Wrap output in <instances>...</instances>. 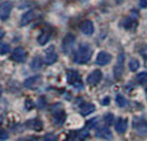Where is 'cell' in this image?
I'll return each instance as SVG.
<instances>
[{"mask_svg":"<svg viewBox=\"0 0 147 141\" xmlns=\"http://www.w3.org/2000/svg\"><path fill=\"white\" fill-rule=\"evenodd\" d=\"M93 55V50L91 46L86 43L81 44L79 48L76 50L75 55H74V61L78 64H84L88 62Z\"/></svg>","mask_w":147,"mask_h":141,"instance_id":"cell-1","label":"cell"},{"mask_svg":"<svg viewBox=\"0 0 147 141\" xmlns=\"http://www.w3.org/2000/svg\"><path fill=\"white\" fill-rule=\"evenodd\" d=\"M67 81H68L69 85H74V87L77 88V89L83 88L82 79H81L79 73L76 72V70H69V72L67 73Z\"/></svg>","mask_w":147,"mask_h":141,"instance_id":"cell-2","label":"cell"},{"mask_svg":"<svg viewBox=\"0 0 147 141\" xmlns=\"http://www.w3.org/2000/svg\"><path fill=\"white\" fill-rule=\"evenodd\" d=\"M12 9H13L12 1H4L0 4V19L7 20L11 15Z\"/></svg>","mask_w":147,"mask_h":141,"instance_id":"cell-3","label":"cell"},{"mask_svg":"<svg viewBox=\"0 0 147 141\" xmlns=\"http://www.w3.org/2000/svg\"><path fill=\"white\" fill-rule=\"evenodd\" d=\"M124 62H125V55L124 54H119L117 58L116 64L114 66V77L115 78H121V76L124 73Z\"/></svg>","mask_w":147,"mask_h":141,"instance_id":"cell-4","label":"cell"},{"mask_svg":"<svg viewBox=\"0 0 147 141\" xmlns=\"http://www.w3.org/2000/svg\"><path fill=\"white\" fill-rule=\"evenodd\" d=\"M75 41H76V39H75V37H74L73 34H67L66 37L63 39L62 48L64 54H69L71 52L74 44H75Z\"/></svg>","mask_w":147,"mask_h":141,"instance_id":"cell-5","label":"cell"},{"mask_svg":"<svg viewBox=\"0 0 147 141\" xmlns=\"http://www.w3.org/2000/svg\"><path fill=\"white\" fill-rule=\"evenodd\" d=\"M101 78H102V73H101V70H93L92 73L88 76V78H86V81H88V85H98V83L100 82Z\"/></svg>","mask_w":147,"mask_h":141,"instance_id":"cell-6","label":"cell"},{"mask_svg":"<svg viewBox=\"0 0 147 141\" xmlns=\"http://www.w3.org/2000/svg\"><path fill=\"white\" fill-rule=\"evenodd\" d=\"M12 59L16 62H24L27 59V52L22 47H17L12 52Z\"/></svg>","mask_w":147,"mask_h":141,"instance_id":"cell-7","label":"cell"},{"mask_svg":"<svg viewBox=\"0 0 147 141\" xmlns=\"http://www.w3.org/2000/svg\"><path fill=\"white\" fill-rule=\"evenodd\" d=\"M111 60H112V56H111L109 52H100L99 54L97 55V58H96V63L98 64V65L105 66V65H107L108 63H110Z\"/></svg>","mask_w":147,"mask_h":141,"instance_id":"cell-8","label":"cell"},{"mask_svg":"<svg viewBox=\"0 0 147 141\" xmlns=\"http://www.w3.org/2000/svg\"><path fill=\"white\" fill-rule=\"evenodd\" d=\"M46 63L47 64H53L58 60V54L55 52V46H50L46 49Z\"/></svg>","mask_w":147,"mask_h":141,"instance_id":"cell-9","label":"cell"},{"mask_svg":"<svg viewBox=\"0 0 147 141\" xmlns=\"http://www.w3.org/2000/svg\"><path fill=\"white\" fill-rule=\"evenodd\" d=\"M80 30L86 35H91L94 33V24L91 20H84L81 22Z\"/></svg>","mask_w":147,"mask_h":141,"instance_id":"cell-10","label":"cell"},{"mask_svg":"<svg viewBox=\"0 0 147 141\" xmlns=\"http://www.w3.org/2000/svg\"><path fill=\"white\" fill-rule=\"evenodd\" d=\"M127 119H123V118H118L115 123V130L118 134H124L127 129Z\"/></svg>","mask_w":147,"mask_h":141,"instance_id":"cell-11","label":"cell"},{"mask_svg":"<svg viewBox=\"0 0 147 141\" xmlns=\"http://www.w3.org/2000/svg\"><path fill=\"white\" fill-rule=\"evenodd\" d=\"M26 126L30 129L33 130H40L43 128V122L40 119H32L26 123Z\"/></svg>","mask_w":147,"mask_h":141,"instance_id":"cell-12","label":"cell"},{"mask_svg":"<svg viewBox=\"0 0 147 141\" xmlns=\"http://www.w3.org/2000/svg\"><path fill=\"white\" fill-rule=\"evenodd\" d=\"M40 76H34V77L28 78L26 81L24 82V87L28 89H34L38 83H40Z\"/></svg>","mask_w":147,"mask_h":141,"instance_id":"cell-13","label":"cell"},{"mask_svg":"<svg viewBox=\"0 0 147 141\" xmlns=\"http://www.w3.org/2000/svg\"><path fill=\"white\" fill-rule=\"evenodd\" d=\"M96 137L101 138V139H105V140H111L113 136H112V133L109 128H100L97 133H96Z\"/></svg>","mask_w":147,"mask_h":141,"instance_id":"cell-14","label":"cell"},{"mask_svg":"<svg viewBox=\"0 0 147 141\" xmlns=\"http://www.w3.org/2000/svg\"><path fill=\"white\" fill-rule=\"evenodd\" d=\"M136 18H138V16H136V17H127L125 19V22H124V27L128 30H136V26H138Z\"/></svg>","mask_w":147,"mask_h":141,"instance_id":"cell-15","label":"cell"},{"mask_svg":"<svg viewBox=\"0 0 147 141\" xmlns=\"http://www.w3.org/2000/svg\"><path fill=\"white\" fill-rule=\"evenodd\" d=\"M34 17V13L33 11H28L26 12L25 14L22 16V19H20V26H27V25H29L30 22H32V19Z\"/></svg>","mask_w":147,"mask_h":141,"instance_id":"cell-16","label":"cell"},{"mask_svg":"<svg viewBox=\"0 0 147 141\" xmlns=\"http://www.w3.org/2000/svg\"><path fill=\"white\" fill-rule=\"evenodd\" d=\"M65 118H66V115H65V112L63 111L62 109L57 110V111L55 112V115H53V123H55V125H57V124L61 125V124L64 122Z\"/></svg>","mask_w":147,"mask_h":141,"instance_id":"cell-17","label":"cell"},{"mask_svg":"<svg viewBox=\"0 0 147 141\" xmlns=\"http://www.w3.org/2000/svg\"><path fill=\"white\" fill-rule=\"evenodd\" d=\"M94 111H95V106L91 103H85L80 108V113L82 115H88Z\"/></svg>","mask_w":147,"mask_h":141,"instance_id":"cell-18","label":"cell"},{"mask_svg":"<svg viewBox=\"0 0 147 141\" xmlns=\"http://www.w3.org/2000/svg\"><path fill=\"white\" fill-rule=\"evenodd\" d=\"M136 129L138 135L140 136H147V122H141L136 125Z\"/></svg>","mask_w":147,"mask_h":141,"instance_id":"cell-19","label":"cell"},{"mask_svg":"<svg viewBox=\"0 0 147 141\" xmlns=\"http://www.w3.org/2000/svg\"><path fill=\"white\" fill-rule=\"evenodd\" d=\"M49 40H50V33L48 31H43L37 37V42L40 45H45L46 43H48Z\"/></svg>","mask_w":147,"mask_h":141,"instance_id":"cell-20","label":"cell"},{"mask_svg":"<svg viewBox=\"0 0 147 141\" xmlns=\"http://www.w3.org/2000/svg\"><path fill=\"white\" fill-rule=\"evenodd\" d=\"M42 66H43V60H42V58L40 57L33 58L32 62H31V68L34 70H38Z\"/></svg>","mask_w":147,"mask_h":141,"instance_id":"cell-21","label":"cell"},{"mask_svg":"<svg viewBox=\"0 0 147 141\" xmlns=\"http://www.w3.org/2000/svg\"><path fill=\"white\" fill-rule=\"evenodd\" d=\"M136 81L140 85H144L147 82V72H142L140 74L136 75Z\"/></svg>","mask_w":147,"mask_h":141,"instance_id":"cell-22","label":"cell"},{"mask_svg":"<svg viewBox=\"0 0 147 141\" xmlns=\"http://www.w3.org/2000/svg\"><path fill=\"white\" fill-rule=\"evenodd\" d=\"M115 102H116V104L119 106V107H125L126 105L128 104V102L126 100L125 97L123 96L121 94H118L116 95V98H115Z\"/></svg>","mask_w":147,"mask_h":141,"instance_id":"cell-23","label":"cell"},{"mask_svg":"<svg viewBox=\"0 0 147 141\" xmlns=\"http://www.w3.org/2000/svg\"><path fill=\"white\" fill-rule=\"evenodd\" d=\"M139 67H140V62L138 61L136 59H132L130 62H129V68L131 72H136V70H139Z\"/></svg>","mask_w":147,"mask_h":141,"instance_id":"cell-24","label":"cell"},{"mask_svg":"<svg viewBox=\"0 0 147 141\" xmlns=\"http://www.w3.org/2000/svg\"><path fill=\"white\" fill-rule=\"evenodd\" d=\"M98 118H94V119H91L88 120V122H86V128L90 129V128H94V127L97 126V124H98Z\"/></svg>","mask_w":147,"mask_h":141,"instance_id":"cell-25","label":"cell"},{"mask_svg":"<svg viewBox=\"0 0 147 141\" xmlns=\"http://www.w3.org/2000/svg\"><path fill=\"white\" fill-rule=\"evenodd\" d=\"M88 129L85 127V129H81L79 133H78V138H79V140L83 141L85 139V138L88 137Z\"/></svg>","mask_w":147,"mask_h":141,"instance_id":"cell-26","label":"cell"},{"mask_svg":"<svg viewBox=\"0 0 147 141\" xmlns=\"http://www.w3.org/2000/svg\"><path fill=\"white\" fill-rule=\"evenodd\" d=\"M10 52V46L5 43H0V55H5Z\"/></svg>","mask_w":147,"mask_h":141,"instance_id":"cell-27","label":"cell"},{"mask_svg":"<svg viewBox=\"0 0 147 141\" xmlns=\"http://www.w3.org/2000/svg\"><path fill=\"white\" fill-rule=\"evenodd\" d=\"M105 122L107 125H111V124H113L114 122V115L112 113H107V115H105Z\"/></svg>","mask_w":147,"mask_h":141,"instance_id":"cell-28","label":"cell"},{"mask_svg":"<svg viewBox=\"0 0 147 141\" xmlns=\"http://www.w3.org/2000/svg\"><path fill=\"white\" fill-rule=\"evenodd\" d=\"M7 139H9V134L7 133V130L0 127V141H5Z\"/></svg>","mask_w":147,"mask_h":141,"instance_id":"cell-29","label":"cell"},{"mask_svg":"<svg viewBox=\"0 0 147 141\" xmlns=\"http://www.w3.org/2000/svg\"><path fill=\"white\" fill-rule=\"evenodd\" d=\"M44 141H57V136L52 133H48L44 137Z\"/></svg>","mask_w":147,"mask_h":141,"instance_id":"cell-30","label":"cell"},{"mask_svg":"<svg viewBox=\"0 0 147 141\" xmlns=\"http://www.w3.org/2000/svg\"><path fill=\"white\" fill-rule=\"evenodd\" d=\"M25 107H26L27 110H32V109L34 108V103L31 100H26Z\"/></svg>","mask_w":147,"mask_h":141,"instance_id":"cell-31","label":"cell"},{"mask_svg":"<svg viewBox=\"0 0 147 141\" xmlns=\"http://www.w3.org/2000/svg\"><path fill=\"white\" fill-rule=\"evenodd\" d=\"M37 105H38V108H40V109H44V108L46 107V100H45L44 97H40V98H38Z\"/></svg>","mask_w":147,"mask_h":141,"instance_id":"cell-32","label":"cell"},{"mask_svg":"<svg viewBox=\"0 0 147 141\" xmlns=\"http://www.w3.org/2000/svg\"><path fill=\"white\" fill-rule=\"evenodd\" d=\"M141 7H147V0H139Z\"/></svg>","mask_w":147,"mask_h":141,"instance_id":"cell-33","label":"cell"},{"mask_svg":"<svg viewBox=\"0 0 147 141\" xmlns=\"http://www.w3.org/2000/svg\"><path fill=\"white\" fill-rule=\"evenodd\" d=\"M101 103H102V105H108L109 103H110V97H109V96L105 97V98L102 100V102H101Z\"/></svg>","mask_w":147,"mask_h":141,"instance_id":"cell-34","label":"cell"},{"mask_svg":"<svg viewBox=\"0 0 147 141\" xmlns=\"http://www.w3.org/2000/svg\"><path fill=\"white\" fill-rule=\"evenodd\" d=\"M3 37H4V31H3V30L0 29V40H1V39H2Z\"/></svg>","mask_w":147,"mask_h":141,"instance_id":"cell-35","label":"cell"},{"mask_svg":"<svg viewBox=\"0 0 147 141\" xmlns=\"http://www.w3.org/2000/svg\"><path fill=\"white\" fill-rule=\"evenodd\" d=\"M1 94H2V87L0 85V96H1Z\"/></svg>","mask_w":147,"mask_h":141,"instance_id":"cell-36","label":"cell"},{"mask_svg":"<svg viewBox=\"0 0 147 141\" xmlns=\"http://www.w3.org/2000/svg\"><path fill=\"white\" fill-rule=\"evenodd\" d=\"M116 1H117V2H121V0H116Z\"/></svg>","mask_w":147,"mask_h":141,"instance_id":"cell-37","label":"cell"},{"mask_svg":"<svg viewBox=\"0 0 147 141\" xmlns=\"http://www.w3.org/2000/svg\"><path fill=\"white\" fill-rule=\"evenodd\" d=\"M146 94H147V89H146Z\"/></svg>","mask_w":147,"mask_h":141,"instance_id":"cell-38","label":"cell"}]
</instances>
